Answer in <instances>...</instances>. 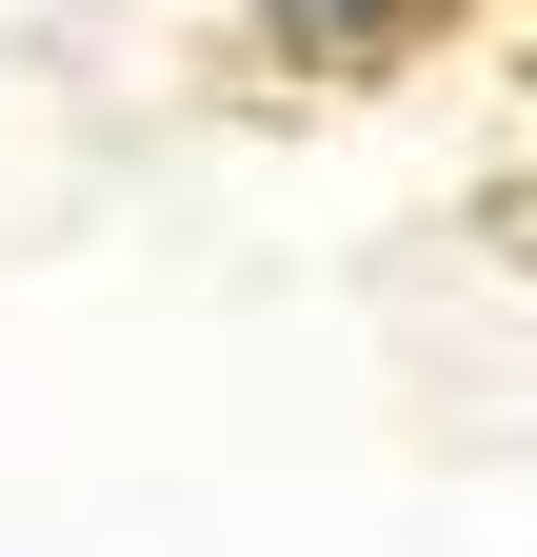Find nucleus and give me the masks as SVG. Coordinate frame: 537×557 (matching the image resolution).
I'll return each mask as SVG.
<instances>
[{
	"mask_svg": "<svg viewBox=\"0 0 537 557\" xmlns=\"http://www.w3.org/2000/svg\"><path fill=\"white\" fill-rule=\"evenodd\" d=\"M498 0H220V40L259 81H419L438 40H478Z\"/></svg>",
	"mask_w": 537,
	"mask_h": 557,
	"instance_id": "nucleus-1",
	"label": "nucleus"
}]
</instances>
